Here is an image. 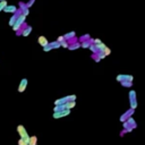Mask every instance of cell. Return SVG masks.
I'll list each match as a JSON object with an SVG mask.
<instances>
[{
	"label": "cell",
	"instance_id": "obj_8",
	"mask_svg": "<svg viewBox=\"0 0 145 145\" xmlns=\"http://www.w3.org/2000/svg\"><path fill=\"white\" fill-rule=\"evenodd\" d=\"M116 81H117V82H119V83H121L123 81H125V75H118V76L116 77Z\"/></svg>",
	"mask_w": 145,
	"mask_h": 145
},
{
	"label": "cell",
	"instance_id": "obj_11",
	"mask_svg": "<svg viewBox=\"0 0 145 145\" xmlns=\"http://www.w3.org/2000/svg\"><path fill=\"white\" fill-rule=\"evenodd\" d=\"M102 53H104V55H105V57H107V56H109V55L111 53V50H110L108 47H105V49L103 50V52H102Z\"/></svg>",
	"mask_w": 145,
	"mask_h": 145
},
{
	"label": "cell",
	"instance_id": "obj_2",
	"mask_svg": "<svg viewBox=\"0 0 145 145\" xmlns=\"http://www.w3.org/2000/svg\"><path fill=\"white\" fill-rule=\"evenodd\" d=\"M70 113V110L69 109H66V110H63V111H59V112H55L53 113V118H56V119H59V118H62V117H66Z\"/></svg>",
	"mask_w": 145,
	"mask_h": 145
},
{
	"label": "cell",
	"instance_id": "obj_3",
	"mask_svg": "<svg viewBox=\"0 0 145 145\" xmlns=\"http://www.w3.org/2000/svg\"><path fill=\"white\" fill-rule=\"evenodd\" d=\"M134 111H135V110H133V109H129L128 111H126L125 113H124V115L120 116V121H121V123H124V121H126V120L128 119L129 117H131V115L134 113Z\"/></svg>",
	"mask_w": 145,
	"mask_h": 145
},
{
	"label": "cell",
	"instance_id": "obj_13",
	"mask_svg": "<svg viewBox=\"0 0 145 145\" xmlns=\"http://www.w3.org/2000/svg\"><path fill=\"white\" fill-rule=\"evenodd\" d=\"M25 86H26V79H24L22 83V85H21V87H19V92H23V90L25 89Z\"/></svg>",
	"mask_w": 145,
	"mask_h": 145
},
{
	"label": "cell",
	"instance_id": "obj_18",
	"mask_svg": "<svg viewBox=\"0 0 145 145\" xmlns=\"http://www.w3.org/2000/svg\"><path fill=\"white\" fill-rule=\"evenodd\" d=\"M63 40H65V37H63V36H60L59 39H58V42H59V43H60V42H62Z\"/></svg>",
	"mask_w": 145,
	"mask_h": 145
},
{
	"label": "cell",
	"instance_id": "obj_19",
	"mask_svg": "<svg viewBox=\"0 0 145 145\" xmlns=\"http://www.w3.org/2000/svg\"><path fill=\"white\" fill-rule=\"evenodd\" d=\"M94 43H95V44H99V43H101V41H100V40H99V39H97V40H94Z\"/></svg>",
	"mask_w": 145,
	"mask_h": 145
},
{
	"label": "cell",
	"instance_id": "obj_16",
	"mask_svg": "<svg viewBox=\"0 0 145 145\" xmlns=\"http://www.w3.org/2000/svg\"><path fill=\"white\" fill-rule=\"evenodd\" d=\"M67 99H68V101H75L76 100V95H68L67 97Z\"/></svg>",
	"mask_w": 145,
	"mask_h": 145
},
{
	"label": "cell",
	"instance_id": "obj_7",
	"mask_svg": "<svg viewBox=\"0 0 145 145\" xmlns=\"http://www.w3.org/2000/svg\"><path fill=\"white\" fill-rule=\"evenodd\" d=\"M28 145H36V137L33 136V137L30 138V141H28Z\"/></svg>",
	"mask_w": 145,
	"mask_h": 145
},
{
	"label": "cell",
	"instance_id": "obj_15",
	"mask_svg": "<svg viewBox=\"0 0 145 145\" xmlns=\"http://www.w3.org/2000/svg\"><path fill=\"white\" fill-rule=\"evenodd\" d=\"M73 36H75V32H71V33H69V34H67V35H65V39H70V37H73Z\"/></svg>",
	"mask_w": 145,
	"mask_h": 145
},
{
	"label": "cell",
	"instance_id": "obj_17",
	"mask_svg": "<svg viewBox=\"0 0 145 145\" xmlns=\"http://www.w3.org/2000/svg\"><path fill=\"white\" fill-rule=\"evenodd\" d=\"M60 45H61V47H63V48H68V43L66 41H62L61 43H60Z\"/></svg>",
	"mask_w": 145,
	"mask_h": 145
},
{
	"label": "cell",
	"instance_id": "obj_6",
	"mask_svg": "<svg viewBox=\"0 0 145 145\" xmlns=\"http://www.w3.org/2000/svg\"><path fill=\"white\" fill-rule=\"evenodd\" d=\"M120 84H121L124 87H131V86H133V82H128V81H123Z\"/></svg>",
	"mask_w": 145,
	"mask_h": 145
},
{
	"label": "cell",
	"instance_id": "obj_4",
	"mask_svg": "<svg viewBox=\"0 0 145 145\" xmlns=\"http://www.w3.org/2000/svg\"><path fill=\"white\" fill-rule=\"evenodd\" d=\"M63 105H65L66 109H69V110H70V109H74L75 107H76V101H67Z\"/></svg>",
	"mask_w": 145,
	"mask_h": 145
},
{
	"label": "cell",
	"instance_id": "obj_14",
	"mask_svg": "<svg viewBox=\"0 0 145 145\" xmlns=\"http://www.w3.org/2000/svg\"><path fill=\"white\" fill-rule=\"evenodd\" d=\"M81 47V44L79 43H75V44H73V47H68V48L70 49V50H74V49H77Z\"/></svg>",
	"mask_w": 145,
	"mask_h": 145
},
{
	"label": "cell",
	"instance_id": "obj_5",
	"mask_svg": "<svg viewBox=\"0 0 145 145\" xmlns=\"http://www.w3.org/2000/svg\"><path fill=\"white\" fill-rule=\"evenodd\" d=\"M37 41H39V43H40V44H41L42 47H44V48L49 45L48 40H47V39H45L44 36H40V37H39V40H37Z\"/></svg>",
	"mask_w": 145,
	"mask_h": 145
},
{
	"label": "cell",
	"instance_id": "obj_10",
	"mask_svg": "<svg viewBox=\"0 0 145 145\" xmlns=\"http://www.w3.org/2000/svg\"><path fill=\"white\" fill-rule=\"evenodd\" d=\"M125 81H128V82H133L134 81V77L131 75H125Z\"/></svg>",
	"mask_w": 145,
	"mask_h": 145
},
{
	"label": "cell",
	"instance_id": "obj_1",
	"mask_svg": "<svg viewBox=\"0 0 145 145\" xmlns=\"http://www.w3.org/2000/svg\"><path fill=\"white\" fill-rule=\"evenodd\" d=\"M128 97H129L130 109L135 110V109L137 108V94H136V91H134V90H130L129 94H128Z\"/></svg>",
	"mask_w": 145,
	"mask_h": 145
},
{
	"label": "cell",
	"instance_id": "obj_9",
	"mask_svg": "<svg viewBox=\"0 0 145 145\" xmlns=\"http://www.w3.org/2000/svg\"><path fill=\"white\" fill-rule=\"evenodd\" d=\"M91 44H92V43H91L90 41H84L82 44H81V47H82V48H90V45Z\"/></svg>",
	"mask_w": 145,
	"mask_h": 145
},
{
	"label": "cell",
	"instance_id": "obj_12",
	"mask_svg": "<svg viewBox=\"0 0 145 145\" xmlns=\"http://www.w3.org/2000/svg\"><path fill=\"white\" fill-rule=\"evenodd\" d=\"M90 49H91V50H92L94 53H97V52H99V51H97V45H95V44H91V45H90Z\"/></svg>",
	"mask_w": 145,
	"mask_h": 145
}]
</instances>
